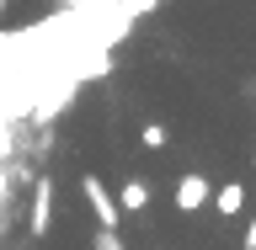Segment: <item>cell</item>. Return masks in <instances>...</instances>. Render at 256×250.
<instances>
[{"label":"cell","instance_id":"277c9868","mask_svg":"<svg viewBox=\"0 0 256 250\" xmlns=\"http://www.w3.org/2000/svg\"><path fill=\"white\" fill-rule=\"evenodd\" d=\"M150 208V181L144 176H128L123 192H118V213H144Z\"/></svg>","mask_w":256,"mask_h":250},{"label":"cell","instance_id":"52a82bcc","mask_svg":"<svg viewBox=\"0 0 256 250\" xmlns=\"http://www.w3.org/2000/svg\"><path fill=\"white\" fill-rule=\"evenodd\" d=\"M96 250H123V245H118V235H96Z\"/></svg>","mask_w":256,"mask_h":250},{"label":"cell","instance_id":"8992f818","mask_svg":"<svg viewBox=\"0 0 256 250\" xmlns=\"http://www.w3.org/2000/svg\"><path fill=\"white\" fill-rule=\"evenodd\" d=\"M139 144H144V149H155V155H160V149L171 144V133H166V123H144V128H139Z\"/></svg>","mask_w":256,"mask_h":250},{"label":"cell","instance_id":"9c48e42d","mask_svg":"<svg viewBox=\"0 0 256 250\" xmlns=\"http://www.w3.org/2000/svg\"><path fill=\"white\" fill-rule=\"evenodd\" d=\"M6 5H11V0H0V11H6Z\"/></svg>","mask_w":256,"mask_h":250},{"label":"cell","instance_id":"6da1fadb","mask_svg":"<svg viewBox=\"0 0 256 250\" xmlns=\"http://www.w3.org/2000/svg\"><path fill=\"white\" fill-rule=\"evenodd\" d=\"M80 192H86L91 213L102 219V235H118V219H123V213H118V197L107 192V181H102L96 171H86V176H80Z\"/></svg>","mask_w":256,"mask_h":250},{"label":"cell","instance_id":"ba28073f","mask_svg":"<svg viewBox=\"0 0 256 250\" xmlns=\"http://www.w3.org/2000/svg\"><path fill=\"white\" fill-rule=\"evenodd\" d=\"M246 250H256V219H251V229H246V240H240Z\"/></svg>","mask_w":256,"mask_h":250},{"label":"cell","instance_id":"3957f363","mask_svg":"<svg viewBox=\"0 0 256 250\" xmlns=\"http://www.w3.org/2000/svg\"><path fill=\"white\" fill-rule=\"evenodd\" d=\"M48 213H54V181L32 187V240H48Z\"/></svg>","mask_w":256,"mask_h":250},{"label":"cell","instance_id":"5b68a950","mask_svg":"<svg viewBox=\"0 0 256 250\" xmlns=\"http://www.w3.org/2000/svg\"><path fill=\"white\" fill-rule=\"evenodd\" d=\"M208 203H214V213H219V219H235L240 208H246V187H240V181H224V187H214V197H208Z\"/></svg>","mask_w":256,"mask_h":250},{"label":"cell","instance_id":"7a4b0ae2","mask_svg":"<svg viewBox=\"0 0 256 250\" xmlns=\"http://www.w3.org/2000/svg\"><path fill=\"white\" fill-rule=\"evenodd\" d=\"M208 197H214L208 176H198V171L176 176V187H171V203H176V213H198V208H208Z\"/></svg>","mask_w":256,"mask_h":250}]
</instances>
